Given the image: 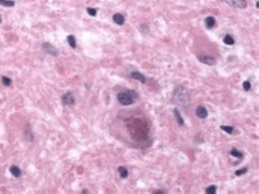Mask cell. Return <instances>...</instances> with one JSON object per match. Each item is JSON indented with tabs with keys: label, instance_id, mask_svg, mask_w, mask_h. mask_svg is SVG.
<instances>
[{
	"label": "cell",
	"instance_id": "6da1fadb",
	"mask_svg": "<svg viewBox=\"0 0 259 194\" xmlns=\"http://www.w3.org/2000/svg\"><path fill=\"white\" fill-rule=\"evenodd\" d=\"M174 101L182 107H187L189 103V95L185 87L179 86L174 90Z\"/></svg>",
	"mask_w": 259,
	"mask_h": 194
},
{
	"label": "cell",
	"instance_id": "7a4b0ae2",
	"mask_svg": "<svg viewBox=\"0 0 259 194\" xmlns=\"http://www.w3.org/2000/svg\"><path fill=\"white\" fill-rule=\"evenodd\" d=\"M138 98V94L135 91H123L117 94V100L121 105H131L135 103V100Z\"/></svg>",
	"mask_w": 259,
	"mask_h": 194
},
{
	"label": "cell",
	"instance_id": "3957f363",
	"mask_svg": "<svg viewBox=\"0 0 259 194\" xmlns=\"http://www.w3.org/2000/svg\"><path fill=\"white\" fill-rule=\"evenodd\" d=\"M224 2L228 3V6L237 9H245L247 7L246 0H224Z\"/></svg>",
	"mask_w": 259,
	"mask_h": 194
},
{
	"label": "cell",
	"instance_id": "277c9868",
	"mask_svg": "<svg viewBox=\"0 0 259 194\" xmlns=\"http://www.w3.org/2000/svg\"><path fill=\"white\" fill-rule=\"evenodd\" d=\"M42 48H43V50L45 52V53L49 54V55H51V56H57V55H58V50L56 48L55 46H53L50 43H47V42L43 43V45H42Z\"/></svg>",
	"mask_w": 259,
	"mask_h": 194
},
{
	"label": "cell",
	"instance_id": "5b68a950",
	"mask_svg": "<svg viewBox=\"0 0 259 194\" xmlns=\"http://www.w3.org/2000/svg\"><path fill=\"white\" fill-rule=\"evenodd\" d=\"M61 102L63 105H73L75 99L71 92H67L61 97Z\"/></svg>",
	"mask_w": 259,
	"mask_h": 194
},
{
	"label": "cell",
	"instance_id": "8992f818",
	"mask_svg": "<svg viewBox=\"0 0 259 194\" xmlns=\"http://www.w3.org/2000/svg\"><path fill=\"white\" fill-rule=\"evenodd\" d=\"M129 77L130 78H132V79H135V80L140 81L141 83H146V82H147V78L142 75V74H140L139 71H136V70H135V71H131L129 74Z\"/></svg>",
	"mask_w": 259,
	"mask_h": 194
},
{
	"label": "cell",
	"instance_id": "52a82bcc",
	"mask_svg": "<svg viewBox=\"0 0 259 194\" xmlns=\"http://www.w3.org/2000/svg\"><path fill=\"white\" fill-rule=\"evenodd\" d=\"M208 110L204 107V105H199V107L196 109V115H197L199 119H207L208 117Z\"/></svg>",
	"mask_w": 259,
	"mask_h": 194
},
{
	"label": "cell",
	"instance_id": "ba28073f",
	"mask_svg": "<svg viewBox=\"0 0 259 194\" xmlns=\"http://www.w3.org/2000/svg\"><path fill=\"white\" fill-rule=\"evenodd\" d=\"M199 60L201 63L206 64V65H209V66H213V65L216 64V58H213L211 56H199Z\"/></svg>",
	"mask_w": 259,
	"mask_h": 194
},
{
	"label": "cell",
	"instance_id": "9c48e42d",
	"mask_svg": "<svg viewBox=\"0 0 259 194\" xmlns=\"http://www.w3.org/2000/svg\"><path fill=\"white\" fill-rule=\"evenodd\" d=\"M113 21L117 25H123L125 23V17L121 13H115L113 15Z\"/></svg>",
	"mask_w": 259,
	"mask_h": 194
},
{
	"label": "cell",
	"instance_id": "30bf717a",
	"mask_svg": "<svg viewBox=\"0 0 259 194\" xmlns=\"http://www.w3.org/2000/svg\"><path fill=\"white\" fill-rule=\"evenodd\" d=\"M216 21L213 17H207L206 20H204V25H206L207 29H212V28L216 26Z\"/></svg>",
	"mask_w": 259,
	"mask_h": 194
},
{
	"label": "cell",
	"instance_id": "8fae6325",
	"mask_svg": "<svg viewBox=\"0 0 259 194\" xmlns=\"http://www.w3.org/2000/svg\"><path fill=\"white\" fill-rule=\"evenodd\" d=\"M10 172H11V175H12L14 178H19V177H21V175H22L21 169L19 168L18 166H15V164H13V166L10 167Z\"/></svg>",
	"mask_w": 259,
	"mask_h": 194
},
{
	"label": "cell",
	"instance_id": "7c38bea8",
	"mask_svg": "<svg viewBox=\"0 0 259 194\" xmlns=\"http://www.w3.org/2000/svg\"><path fill=\"white\" fill-rule=\"evenodd\" d=\"M223 43L226 44V45H230V46H232V45H234L235 44V40L231 34H226V35L223 38Z\"/></svg>",
	"mask_w": 259,
	"mask_h": 194
},
{
	"label": "cell",
	"instance_id": "4fadbf2b",
	"mask_svg": "<svg viewBox=\"0 0 259 194\" xmlns=\"http://www.w3.org/2000/svg\"><path fill=\"white\" fill-rule=\"evenodd\" d=\"M174 115H175V117H176V121H177L178 125L179 126L184 125V119L182 117V115H180V112L178 111V109H174Z\"/></svg>",
	"mask_w": 259,
	"mask_h": 194
},
{
	"label": "cell",
	"instance_id": "5bb4252c",
	"mask_svg": "<svg viewBox=\"0 0 259 194\" xmlns=\"http://www.w3.org/2000/svg\"><path fill=\"white\" fill-rule=\"evenodd\" d=\"M117 171H118V173H119V175H120V178L126 179V178L128 177V170L126 169L125 167H123V166H119Z\"/></svg>",
	"mask_w": 259,
	"mask_h": 194
},
{
	"label": "cell",
	"instance_id": "9a60e30c",
	"mask_svg": "<svg viewBox=\"0 0 259 194\" xmlns=\"http://www.w3.org/2000/svg\"><path fill=\"white\" fill-rule=\"evenodd\" d=\"M231 156L235 157V158L243 159V157H244V152H243V151H240L238 149H236V148H233V149L231 150Z\"/></svg>",
	"mask_w": 259,
	"mask_h": 194
},
{
	"label": "cell",
	"instance_id": "2e32d148",
	"mask_svg": "<svg viewBox=\"0 0 259 194\" xmlns=\"http://www.w3.org/2000/svg\"><path fill=\"white\" fill-rule=\"evenodd\" d=\"M67 42H68V44L70 45V47H72V48H75V47H77V41H75L74 35H68Z\"/></svg>",
	"mask_w": 259,
	"mask_h": 194
},
{
	"label": "cell",
	"instance_id": "e0dca14e",
	"mask_svg": "<svg viewBox=\"0 0 259 194\" xmlns=\"http://www.w3.org/2000/svg\"><path fill=\"white\" fill-rule=\"evenodd\" d=\"M1 82H2L3 86L9 87V86H11L12 80H11V78H9V77H7V76H2V77H1Z\"/></svg>",
	"mask_w": 259,
	"mask_h": 194
},
{
	"label": "cell",
	"instance_id": "ac0fdd59",
	"mask_svg": "<svg viewBox=\"0 0 259 194\" xmlns=\"http://www.w3.org/2000/svg\"><path fill=\"white\" fill-rule=\"evenodd\" d=\"M0 5L3 7H14L15 2L13 0H0Z\"/></svg>",
	"mask_w": 259,
	"mask_h": 194
},
{
	"label": "cell",
	"instance_id": "d6986e66",
	"mask_svg": "<svg viewBox=\"0 0 259 194\" xmlns=\"http://www.w3.org/2000/svg\"><path fill=\"white\" fill-rule=\"evenodd\" d=\"M222 131H224L225 133H228V134H233L234 133V127L233 126H226V125H222L221 127H220Z\"/></svg>",
	"mask_w": 259,
	"mask_h": 194
},
{
	"label": "cell",
	"instance_id": "ffe728a7",
	"mask_svg": "<svg viewBox=\"0 0 259 194\" xmlns=\"http://www.w3.org/2000/svg\"><path fill=\"white\" fill-rule=\"evenodd\" d=\"M216 190H218V188H216V185H210V187H208V188H206V193L207 194H216Z\"/></svg>",
	"mask_w": 259,
	"mask_h": 194
},
{
	"label": "cell",
	"instance_id": "44dd1931",
	"mask_svg": "<svg viewBox=\"0 0 259 194\" xmlns=\"http://www.w3.org/2000/svg\"><path fill=\"white\" fill-rule=\"evenodd\" d=\"M247 171H248V168H247V167H245V168H242V169H238V170H236V171H235V175H236V177H241V175H245Z\"/></svg>",
	"mask_w": 259,
	"mask_h": 194
},
{
	"label": "cell",
	"instance_id": "7402d4cb",
	"mask_svg": "<svg viewBox=\"0 0 259 194\" xmlns=\"http://www.w3.org/2000/svg\"><path fill=\"white\" fill-rule=\"evenodd\" d=\"M86 12L89 13L91 17H95L96 13H97V10H96L95 8H92V7H87V8H86Z\"/></svg>",
	"mask_w": 259,
	"mask_h": 194
},
{
	"label": "cell",
	"instance_id": "603a6c76",
	"mask_svg": "<svg viewBox=\"0 0 259 194\" xmlns=\"http://www.w3.org/2000/svg\"><path fill=\"white\" fill-rule=\"evenodd\" d=\"M243 89L245 91H249L252 89V83H250V81H248V80L244 81V83H243Z\"/></svg>",
	"mask_w": 259,
	"mask_h": 194
},
{
	"label": "cell",
	"instance_id": "cb8c5ba5",
	"mask_svg": "<svg viewBox=\"0 0 259 194\" xmlns=\"http://www.w3.org/2000/svg\"><path fill=\"white\" fill-rule=\"evenodd\" d=\"M140 31H141L142 33H147V32H149V26L147 24L140 25Z\"/></svg>",
	"mask_w": 259,
	"mask_h": 194
},
{
	"label": "cell",
	"instance_id": "d4e9b609",
	"mask_svg": "<svg viewBox=\"0 0 259 194\" xmlns=\"http://www.w3.org/2000/svg\"><path fill=\"white\" fill-rule=\"evenodd\" d=\"M153 193H155V194H164V193H166L165 191H163V190H156V191H153Z\"/></svg>",
	"mask_w": 259,
	"mask_h": 194
},
{
	"label": "cell",
	"instance_id": "484cf974",
	"mask_svg": "<svg viewBox=\"0 0 259 194\" xmlns=\"http://www.w3.org/2000/svg\"><path fill=\"white\" fill-rule=\"evenodd\" d=\"M82 193H84V194L89 193V190H86V189H83V190H82Z\"/></svg>",
	"mask_w": 259,
	"mask_h": 194
},
{
	"label": "cell",
	"instance_id": "4316f807",
	"mask_svg": "<svg viewBox=\"0 0 259 194\" xmlns=\"http://www.w3.org/2000/svg\"><path fill=\"white\" fill-rule=\"evenodd\" d=\"M1 22H2V19H1V15H0V24H1Z\"/></svg>",
	"mask_w": 259,
	"mask_h": 194
}]
</instances>
